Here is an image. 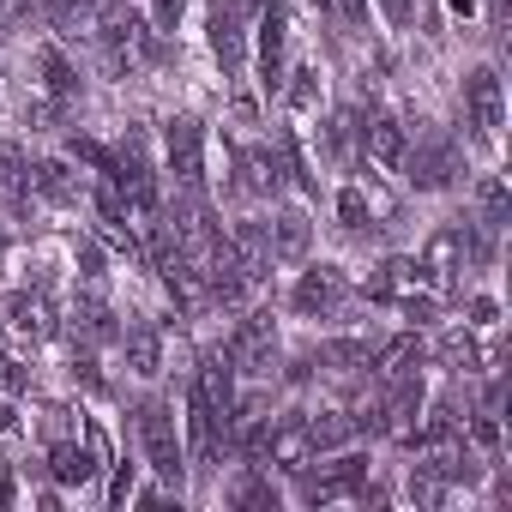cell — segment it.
Listing matches in <instances>:
<instances>
[{"instance_id":"cell-5","label":"cell","mask_w":512,"mask_h":512,"mask_svg":"<svg viewBox=\"0 0 512 512\" xmlns=\"http://www.w3.org/2000/svg\"><path fill=\"white\" fill-rule=\"evenodd\" d=\"M398 169H410V181H416L422 193H434V187H446V181L458 175V145H452L440 127H422V133H416V151H404Z\"/></svg>"},{"instance_id":"cell-13","label":"cell","mask_w":512,"mask_h":512,"mask_svg":"<svg viewBox=\"0 0 512 512\" xmlns=\"http://www.w3.org/2000/svg\"><path fill=\"white\" fill-rule=\"evenodd\" d=\"M428 290V278H422V266L416 260H386L374 278H368V302H410V296H422Z\"/></svg>"},{"instance_id":"cell-41","label":"cell","mask_w":512,"mask_h":512,"mask_svg":"<svg viewBox=\"0 0 512 512\" xmlns=\"http://www.w3.org/2000/svg\"><path fill=\"white\" fill-rule=\"evenodd\" d=\"M19 19H31V0H0V31H13Z\"/></svg>"},{"instance_id":"cell-51","label":"cell","mask_w":512,"mask_h":512,"mask_svg":"<svg viewBox=\"0 0 512 512\" xmlns=\"http://www.w3.org/2000/svg\"><path fill=\"white\" fill-rule=\"evenodd\" d=\"M0 247H7V235H0Z\"/></svg>"},{"instance_id":"cell-36","label":"cell","mask_w":512,"mask_h":512,"mask_svg":"<svg viewBox=\"0 0 512 512\" xmlns=\"http://www.w3.org/2000/svg\"><path fill=\"white\" fill-rule=\"evenodd\" d=\"M356 133H362V127H356V115H350V109H344V115H332V157H350V151H356Z\"/></svg>"},{"instance_id":"cell-49","label":"cell","mask_w":512,"mask_h":512,"mask_svg":"<svg viewBox=\"0 0 512 512\" xmlns=\"http://www.w3.org/2000/svg\"><path fill=\"white\" fill-rule=\"evenodd\" d=\"M380 7H386V13H392V19H398V25H404V19H410V7H404V0H380Z\"/></svg>"},{"instance_id":"cell-7","label":"cell","mask_w":512,"mask_h":512,"mask_svg":"<svg viewBox=\"0 0 512 512\" xmlns=\"http://www.w3.org/2000/svg\"><path fill=\"white\" fill-rule=\"evenodd\" d=\"M302 476V500L308 506H326V500H344V494H356L362 482H368V458L362 452H344V458H332L326 470H296Z\"/></svg>"},{"instance_id":"cell-11","label":"cell","mask_w":512,"mask_h":512,"mask_svg":"<svg viewBox=\"0 0 512 512\" xmlns=\"http://www.w3.org/2000/svg\"><path fill=\"white\" fill-rule=\"evenodd\" d=\"M290 302H296V314H320V320H332V314L350 308V284H344L338 266H314V272H302V284H296Z\"/></svg>"},{"instance_id":"cell-40","label":"cell","mask_w":512,"mask_h":512,"mask_svg":"<svg viewBox=\"0 0 512 512\" xmlns=\"http://www.w3.org/2000/svg\"><path fill=\"white\" fill-rule=\"evenodd\" d=\"M73 374H79V380H85L91 392H103V374H97V362H91V350H79V356H73Z\"/></svg>"},{"instance_id":"cell-39","label":"cell","mask_w":512,"mask_h":512,"mask_svg":"<svg viewBox=\"0 0 512 512\" xmlns=\"http://www.w3.org/2000/svg\"><path fill=\"white\" fill-rule=\"evenodd\" d=\"M133 494V464H115V482H109V506H127Z\"/></svg>"},{"instance_id":"cell-20","label":"cell","mask_w":512,"mask_h":512,"mask_svg":"<svg viewBox=\"0 0 512 512\" xmlns=\"http://www.w3.org/2000/svg\"><path fill=\"white\" fill-rule=\"evenodd\" d=\"M362 139H368V157H374L380 169H398V163H404V151H410L404 121H392V115H374V121L362 127Z\"/></svg>"},{"instance_id":"cell-35","label":"cell","mask_w":512,"mask_h":512,"mask_svg":"<svg viewBox=\"0 0 512 512\" xmlns=\"http://www.w3.org/2000/svg\"><path fill=\"white\" fill-rule=\"evenodd\" d=\"M320 103V73L314 67H302L296 73V85H290V109H314Z\"/></svg>"},{"instance_id":"cell-31","label":"cell","mask_w":512,"mask_h":512,"mask_svg":"<svg viewBox=\"0 0 512 512\" xmlns=\"http://www.w3.org/2000/svg\"><path fill=\"white\" fill-rule=\"evenodd\" d=\"M235 506H266V512H278V488L260 476V464H253V476L235 488Z\"/></svg>"},{"instance_id":"cell-10","label":"cell","mask_w":512,"mask_h":512,"mask_svg":"<svg viewBox=\"0 0 512 512\" xmlns=\"http://www.w3.org/2000/svg\"><path fill=\"white\" fill-rule=\"evenodd\" d=\"M458 272H464V223H446V229H434V235H428L422 278H428V290H434V296H446V290L458 284Z\"/></svg>"},{"instance_id":"cell-48","label":"cell","mask_w":512,"mask_h":512,"mask_svg":"<svg viewBox=\"0 0 512 512\" xmlns=\"http://www.w3.org/2000/svg\"><path fill=\"white\" fill-rule=\"evenodd\" d=\"M308 7H314L320 19H338V0H308Z\"/></svg>"},{"instance_id":"cell-45","label":"cell","mask_w":512,"mask_h":512,"mask_svg":"<svg viewBox=\"0 0 512 512\" xmlns=\"http://www.w3.org/2000/svg\"><path fill=\"white\" fill-rule=\"evenodd\" d=\"M85 446H91V452H97V464H103V458H109V440H103V428H85Z\"/></svg>"},{"instance_id":"cell-50","label":"cell","mask_w":512,"mask_h":512,"mask_svg":"<svg viewBox=\"0 0 512 512\" xmlns=\"http://www.w3.org/2000/svg\"><path fill=\"white\" fill-rule=\"evenodd\" d=\"M452 13H476V0H452Z\"/></svg>"},{"instance_id":"cell-21","label":"cell","mask_w":512,"mask_h":512,"mask_svg":"<svg viewBox=\"0 0 512 512\" xmlns=\"http://www.w3.org/2000/svg\"><path fill=\"white\" fill-rule=\"evenodd\" d=\"M121 344H127V368H133L139 380H157V374H163V332H157V326H127Z\"/></svg>"},{"instance_id":"cell-4","label":"cell","mask_w":512,"mask_h":512,"mask_svg":"<svg viewBox=\"0 0 512 512\" xmlns=\"http://www.w3.org/2000/svg\"><path fill=\"white\" fill-rule=\"evenodd\" d=\"M163 145H169V175H175V187H181V193H205V127H199L193 115H175L169 133H163Z\"/></svg>"},{"instance_id":"cell-14","label":"cell","mask_w":512,"mask_h":512,"mask_svg":"<svg viewBox=\"0 0 512 512\" xmlns=\"http://www.w3.org/2000/svg\"><path fill=\"white\" fill-rule=\"evenodd\" d=\"M193 386L205 392V404H211V416H217V434H223V422H229V410H235V362H229V356H205L199 374H193Z\"/></svg>"},{"instance_id":"cell-22","label":"cell","mask_w":512,"mask_h":512,"mask_svg":"<svg viewBox=\"0 0 512 512\" xmlns=\"http://www.w3.org/2000/svg\"><path fill=\"white\" fill-rule=\"evenodd\" d=\"M368 368H374V374H380L386 386H392V380H404V374H416V368H422V338H416V332H404V338L380 344Z\"/></svg>"},{"instance_id":"cell-30","label":"cell","mask_w":512,"mask_h":512,"mask_svg":"<svg viewBox=\"0 0 512 512\" xmlns=\"http://www.w3.org/2000/svg\"><path fill=\"white\" fill-rule=\"evenodd\" d=\"M79 278H85V290H91V296H103V284H109V272H103V247H97L91 235L79 241Z\"/></svg>"},{"instance_id":"cell-29","label":"cell","mask_w":512,"mask_h":512,"mask_svg":"<svg viewBox=\"0 0 512 512\" xmlns=\"http://www.w3.org/2000/svg\"><path fill=\"white\" fill-rule=\"evenodd\" d=\"M446 488H452V482H446L434 464H416V470H410V500H416L422 512H440V506H446Z\"/></svg>"},{"instance_id":"cell-12","label":"cell","mask_w":512,"mask_h":512,"mask_svg":"<svg viewBox=\"0 0 512 512\" xmlns=\"http://www.w3.org/2000/svg\"><path fill=\"white\" fill-rule=\"evenodd\" d=\"M308 458H314V440H308V416H272V434H266V464L302 470Z\"/></svg>"},{"instance_id":"cell-37","label":"cell","mask_w":512,"mask_h":512,"mask_svg":"<svg viewBox=\"0 0 512 512\" xmlns=\"http://www.w3.org/2000/svg\"><path fill=\"white\" fill-rule=\"evenodd\" d=\"M440 356H446L452 368H476V344H470V332H452V338L440 344Z\"/></svg>"},{"instance_id":"cell-28","label":"cell","mask_w":512,"mask_h":512,"mask_svg":"<svg viewBox=\"0 0 512 512\" xmlns=\"http://www.w3.org/2000/svg\"><path fill=\"white\" fill-rule=\"evenodd\" d=\"M43 19H49L61 37H79V31H91V25H97L91 0H43Z\"/></svg>"},{"instance_id":"cell-34","label":"cell","mask_w":512,"mask_h":512,"mask_svg":"<svg viewBox=\"0 0 512 512\" xmlns=\"http://www.w3.org/2000/svg\"><path fill=\"white\" fill-rule=\"evenodd\" d=\"M73 157H79V163H91V169H97V181L115 169V151H103V145H97V139H85V133H73Z\"/></svg>"},{"instance_id":"cell-24","label":"cell","mask_w":512,"mask_h":512,"mask_svg":"<svg viewBox=\"0 0 512 512\" xmlns=\"http://www.w3.org/2000/svg\"><path fill=\"white\" fill-rule=\"evenodd\" d=\"M362 434V422L350 416V410H320V416H308V440H314V452H338V446H350Z\"/></svg>"},{"instance_id":"cell-33","label":"cell","mask_w":512,"mask_h":512,"mask_svg":"<svg viewBox=\"0 0 512 512\" xmlns=\"http://www.w3.org/2000/svg\"><path fill=\"white\" fill-rule=\"evenodd\" d=\"M476 205H482V223H494V229L506 223V187H500L494 175H488V181L476 187Z\"/></svg>"},{"instance_id":"cell-15","label":"cell","mask_w":512,"mask_h":512,"mask_svg":"<svg viewBox=\"0 0 512 512\" xmlns=\"http://www.w3.org/2000/svg\"><path fill=\"white\" fill-rule=\"evenodd\" d=\"M7 320H13L25 338H37V344H43V338H55V326H61V320H55L49 290H19V296H7Z\"/></svg>"},{"instance_id":"cell-44","label":"cell","mask_w":512,"mask_h":512,"mask_svg":"<svg viewBox=\"0 0 512 512\" xmlns=\"http://www.w3.org/2000/svg\"><path fill=\"white\" fill-rule=\"evenodd\" d=\"M494 314H500V308H494L488 296H476V302H470V326H494Z\"/></svg>"},{"instance_id":"cell-3","label":"cell","mask_w":512,"mask_h":512,"mask_svg":"<svg viewBox=\"0 0 512 512\" xmlns=\"http://www.w3.org/2000/svg\"><path fill=\"white\" fill-rule=\"evenodd\" d=\"M223 356L235 362V374L266 380V374L278 368V326H272V314H266V308L241 314V326H235V338H229V350H223Z\"/></svg>"},{"instance_id":"cell-18","label":"cell","mask_w":512,"mask_h":512,"mask_svg":"<svg viewBox=\"0 0 512 512\" xmlns=\"http://www.w3.org/2000/svg\"><path fill=\"white\" fill-rule=\"evenodd\" d=\"M266 241H272V260H284V266L308 260V241H314V229H308V211H278V223L266 229Z\"/></svg>"},{"instance_id":"cell-32","label":"cell","mask_w":512,"mask_h":512,"mask_svg":"<svg viewBox=\"0 0 512 512\" xmlns=\"http://www.w3.org/2000/svg\"><path fill=\"white\" fill-rule=\"evenodd\" d=\"M338 217H344L350 235H362L368 217H374V211H368V193H362V187H344V193H338Z\"/></svg>"},{"instance_id":"cell-46","label":"cell","mask_w":512,"mask_h":512,"mask_svg":"<svg viewBox=\"0 0 512 512\" xmlns=\"http://www.w3.org/2000/svg\"><path fill=\"white\" fill-rule=\"evenodd\" d=\"M19 428V410H13V398H0V434H13Z\"/></svg>"},{"instance_id":"cell-27","label":"cell","mask_w":512,"mask_h":512,"mask_svg":"<svg viewBox=\"0 0 512 512\" xmlns=\"http://www.w3.org/2000/svg\"><path fill=\"white\" fill-rule=\"evenodd\" d=\"M37 67H43V91H49L55 103H73V97H79V73L67 67V55H61V49H43V55H37Z\"/></svg>"},{"instance_id":"cell-6","label":"cell","mask_w":512,"mask_h":512,"mask_svg":"<svg viewBox=\"0 0 512 512\" xmlns=\"http://www.w3.org/2000/svg\"><path fill=\"white\" fill-rule=\"evenodd\" d=\"M500 121H506V97H500V73L494 67H476L470 79H464V127L488 145L494 133H500Z\"/></svg>"},{"instance_id":"cell-47","label":"cell","mask_w":512,"mask_h":512,"mask_svg":"<svg viewBox=\"0 0 512 512\" xmlns=\"http://www.w3.org/2000/svg\"><path fill=\"white\" fill-rule=\"evenodd\" d=\"M0 506H13V470L0 464Z\"/></svg>"},{"instance_id":"cell-16","label":"cell","mask_w":512,"mask_h":512,"mask_svg":"<svg viewBox=\"0 0 512 512\" xmlns=\"http://www.w3.org/2000/svg\"><path fill=\"white\" fill-rule=\"evenodd\" d=\"M49 476H55L61 488H85V482L97 476V452H91L85 440H73V434H61V440L49 446Z\"/></svg>"},{"instance_id":"cell-19","label":"cell","mask_w":512,"mask_h":512,"mask_svg":"<svg viewBox=\"0 0 512 512\" xmlns=\"http://www.w3.org/2000/svg\"><path fill=\"white\" fill-rule=\"evenodd\" d=\"M73 338H79L85 350H97V344H121V326H115V314H109L103 296H85V302L73 308Z\"/></svg>"},{"instance_id":"cell-23","label":"cell","mask_w":512,"mask_h":512,"mask_svg":"<svg viewBox=\"0 0 512 512\" xmlns=\"http://www.w3.org/2000/svg\"><path fill=\"white\" fill-rule=\"evenodd\" d=\"M31 181H37V193L49 199V205H79L85 199V187H79V175L61 163V157H49V163H37L31 169Z\"/></svg>"},{"instance_id":"cell-25","label":"cell","mask_w":512,"mask_h":512,"mask_svg":"<svg viewBox=\"0 0 512 512\" xmlns=\"http://www.w3.org/2000/svg\"><path fill=\"white\" fill-rule=\"evenodd\" d=\"M374 338H332V344H320L308 362H320V368H368L374 362Z\"/></svg>"},{"instance_id":"cell-8","label":"cell","mask_w":512,"mask_h":512,"mask_svg":"<svg viewBox=\"0 0 512 512\" xmlns=\"http://www.w3.org/2000/svg\"><path fill=\"white\" fill-rule=\"evenodd\" d=\"M247 7H253V0H217V7H211V55L223 61V79L241 73V55H247Z\"/></svg>"},{"instance_id":"cell-9","label":"cell","mask_w":512,"mask_h":512,"mask_svg":"<svg viewBox=\"0 0 512 512\" xmlns=\"http://www.w3.org/2000/svg\"><path fill=\"white\" fill-rule=\"evenodd\" d=\"M260 85H266V97L272 91H284V43H290V13H284V0H266L260 7Z\"/></svg>"},{"instance_id":"cell-1","label":"cell","mask_w":512,"mask_h":512,"mask_svg":"<svg viewBox=\"0 0 512 512\" xmlns=\"http://www.w3.org/2000/svg\"><path fill=\"white\" fill-rule=\"evenodd\" d=\"M97 37H103V61H109V73H133V67H151V61H163V37L127 7V0H115V7L97 19Z\"/></svg>"},{"instance_id":"cell-26","label":"cell","mask_w":512,"mask_h":512,"mask_svg":"<svg viewBox=\"0 0 512 512\" xmlns=\"http://www.w3.org/2000/svg\"><path fill=\"white\" fill-rule=\"evenodd\" d=\"M25 151L19 145H0V205L7 211H25Z\"/></svg>"},{"instance_id":"cell-42","label":"cell","mask_w":512,"mask_h":512,"mask_svg":"<svg viewBox=\"0 0 512 512\" xmlns=\"http://www.w3.org/2000/svg\"><path fill=\"white\" fill-rule=\"evenodd\" d=\"M151 7H157V25H163V31H175V25H181V7H187V0H151Z\"/></svg>"},{"instance_id":"cell-17","label":"cell","mask_w":512,"mask_h":512,"mask_svg":"<svg viewBox=\"0 0 512 512\" xmlns=\"http://www.w3.org/2000/svg\"><path fill=\"white\" fill-rule=\"evenodd\" d=\"M235 175H241V193H253V199L284 193V169H278L272 151H235Z\"/></svg>"},{"instance_id":"cell-2","label":"cell","mask_w":512,"mask_h":512,"mask_svg":"<svg viewBox=\"0 0 512 512\" xmlns=\"http://www.w3.org/2000/svg\"><path fill=\"white\" fill-rule=\"evenodd\" d=\"M139 440H145L151 470H157L163 482L181 488V476H187V452H181V440H175V410H169L163 398H145V404H139Z\"/></svg>"},{"instance_id":"cell-38","label":"cell","mask_w":512,"mask_h":512,"mask_svg":"<svg viewBox=\"0 0 512 512\" xmlns=\"http://www.w3.org/2000/svg\"><path fill=\"white\" fill-rule=\"evenodd\" d=\"M31 392V374L19 362H0V398H25Z\"/></svg>"},{"instance_id":"cell-43","label":"cell","mask_w":512,"mask_h":512,"mask_svg":"<svg viewBox=\"0 0 512 512\" xmlns=\"http://www.w3.org/2000/svg\"><path fill=\"white\" fill-rule=\"evenodd\" d=\"M338 19L356 31V25H368V0H338Z\"/></svg>"}]
</instances>
